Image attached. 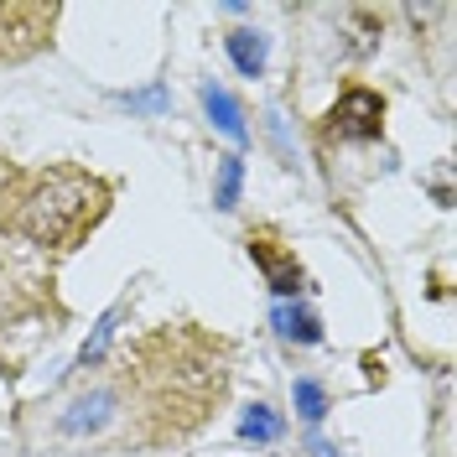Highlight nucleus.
Wrapping results in <instances>:
<instances>
[{
    "label": "nucleus",
    "mask_w": 457,
    "mask_h": 457,
    "mask_svg": "<svg viewBox=\"0 0 457 457\" xmlns=\"http://www.w3.org/2000/svg\"><path fill=\"white\" fill-rule=\"evenodd\" d=\"M239 182H245L239 156H224V162H219V193H213V203H219V208H234V203H239Z\"/></svg>",
    "instance_id": "10"
},
{
    "label": "nucleus",
    "mask_w": 457,
    "mask_h": 457,
    "mask_svg": "<svg viewBox=\"0 0 457 457\" xmlns=\"http://www.w3.org/2000/svg\"><path fill=\"white\" fill-rule=\"evenodd\" d=\"M250 255H255V265L265 270V281H270L276 296H296V291H302V265L291 255H276L270 239H255V234H250Z\"/></svg>",
    "instance_id": "4"
},
{
    "label": "nucleus",
    "mask_w": 457,
    "mask_h": 457,
    "mask_svg": "<svg viewBox=\"0 0 457 457\" xmlns=\"http://www.w3.org/2000/svg\"><path fill=\"white\" fill-rule=\"evenodd\" d=\"M379 120H385L379 94L348 88L338 99V110H333V136H343V141H370V136H379Z\"/></svg>",
    "instance_id": "2"
},
{
    "label": "nucleus",
    "mask_w": 457,
    "mask_h": 457,
    "mask_svg": "<svg viewBox=\"0 0 457 457\" xmlns=\"http://www.w3.org/2000/svg\"><path fill=\"white\" fill-rule=\"evenodd\" d=\"M203 110L213 114V125L224 130L228 141H245V120H239V104L228 99L219 84H203Z\"/></svg>",
    "instance_id": "6"
},
{
    "label": "nucleus",
    "mask_w": 457,
    "mask_h": 457,
    "mask_svg": "<svg viewBox=\"0 0 457 457\" xmlns=\"http://www.w3.org/2000/svg\"><path fill=\"white\" fill-rule=\"evenodd\" d=\"M99 182H84V177H53V182H42L31 203L21 208V228H27L37 245H57V239H68L73 228L94 219V208H99Z\"/></svg>",
    "instance_id": "1"
},
{
    "label": "nucleus",
    "mask_w": 457,
    "mask_h": 457,
    "mask_svg": "<svg viewBox=\"0 0 457 457\" xmlns=\"http://www.w3.org/2000/svg\"><path fill=\"white\" fill-rule=\"evenodd\" d=\"M291 400H296V411H302L307 421H322V416H328V390H322L317 379H296V385H291Z\"/></svg>",
    "instance_id": "9"
},
{
    "label": "nucleus",
    "mask_w": 457,
    "mask_h": 457,
    "mask_svg": "<svg viewBox=\"0 0 457 457\" xmlns=\"http://www.w3.org/2000/svg\"><path fill=\"white\" fill-rule=\"evenodd\" d=\"M239 436H245V442H276V436H281V416H276L270 405H250L245 421H239Z\"/></svg>",
    "instance_id": "8"
},
{
    "label": "nucleus",
    "mask_w": 457,
    "mask_h": 457,
    "mask_svg": "<svg viewBox=\"0 0 457 457\" xmlns=\"http://www.w3.org/2000/svg\"><path fill=\"white\" fill-rule=\"evenodd\" d=\"M114 328H120V307H114V312H104V317H99V328H94V338L84 343V353H79V364H99V359H104V348H110Z\"/></svg>",
    "instance_id": "11"
},
{
    "label": "nucleus",
    "mask_w": 457,
    "mask_h": 457,
    "mask_svg": "<svg viewBox=\"0 0 457 457\" xmlns=\"http://www.w3.org/2000/svg\"><path fill=\"white\" fill-rule=\"evenodd\" d=\"M224 47H228V57H234V68H239L245 79H260V73H265V37H260L255 27L228 31V37H224Z\"/></svg>",
    "instance_id": "5"
},
{
    "label": "nucleus",
    "mask_w": 457,
    "mask_h": 457,
    "mask_svg": "<svg viewBox=\"0 0 457 457\" xmlns=\"http://www.w3.org/2000/svg\"><path fill=\"white\" fill-rule=\"evenodd\" d=\"M110 421H114V390H88L84 400H73L62 411L57 431L62 436H94V431H104Z\"/></svg>",
    "instance_id": "3"
},
{
    "label": "nucleus",
    "mask_w": 457,
    "mask_h": 457,
    "mask_svg": "<svg viewBox=\"0 0 457 457\" xmlns=\"http://www.w3.org/2000/svg\"><path fill=\"white\" fill-rule=\"evenodd\" d=\"M312 457H338V447H333V442H322V436H317V442H312Z\"/></svg>",
    "instance_id": "13"
},
{
    "label": "nucleus",
    "mask_w": 457,
    "mask_h": 457,
    "mask_svg": "<svg viewBox=\"0 0 457 457\" xmlns=\"http://www.w3.org/2000/svg\"><path fill=\"white\" fill-rule=\"evenodd\" d=\"M125 104H130V110H156V104H162V88H151V94H125Z\"/></svg>",
    "instance_id": "12"
},
{
    "label": "nucleus",
    "mask_w": 457,
    "mask_h": 457,
    "mask_svg": "<svg viewBox=\"0 0 457 457\" xmlns=\"http://www.w3.org/2000/svg\"><path fill=\"white\" fill-rule=\"evenodd\" d=\"M276 333H281L286 343H317V338H322L317 317L302 312V307H276Z\"/></svg>",
    "instance_id": "7"
}]
</instances>
